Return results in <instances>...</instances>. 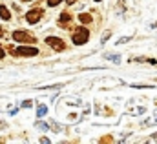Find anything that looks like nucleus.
Here are the masks:
<instances>
[{"instance_id":"nucleus-10","label":"nucleus","mask_w":157,"mask_h":144,"mask_svg":"<svg viewBox=\"0 0 157 144\" xmlns=\"http://www.w3.org/2000/svg\"><path fill=\"white\" fill-rule=\"evenodd\" d=\"M108 60H113V62H121V57L119 55H106Z\"/></svg>"},{"instance_id":"nucleus-11","label":"nucleus","mask_w":157,"mask_h":144,"mask_svg":"<svg viewBox=\"0 0 157 144\" xmlns=\"http://www.w3.org/2000/svg\"><path fill=\"white\" fill-rule=\"evenodd\" d=\"M62 0H48V6H51V7H55V6H59Z\"/></svg>"},{"instance_id":"nucleus-9","label":"nucleus","mask_w":157,"mask_h":144,"mask_svg":"<svg viewBox=\"0 0 157 144\" xmlns=\"http://www.w3.org/2000/svg\"><path fill=\"white\" fill-rule=\"evenodd\" d=\"M46 113H48V108H46L44 104H40V106H39V109H37V115H39V117H44Z\"/></svg>"},{"instance_id":"nucleus-3","label":"nucleus","mask_w":157,"mask_h":144,"mask_svg":"<svg viewBox=\"0 0 157 144\" xmlns=\"http://www.w3.org/2000/svg\"><path fill=\"white\" fill-rule=\"evenodd\" d=\"M46 44L51 46L55 51H64V49H66V42L60 40V38H57V36H48V38H46Z\"/></svg>"},{"instance_id":"nucleus-4","label":"nucleus","mask_w":157,"mask_h":144,"mask_svg":"<svg viewBox=\"0 0 157 144\" xmlns=\"http://www.w3.org/2000/svg\"><path fill=\"white\" fill-rule=\"evenodd\" d=\"M13 40L31 44V42H35V36L31 35V33H28V31H15V33H13Z\"/></svg>"},{"instance_id":"nucleus-1","label":"nucleus","mask_w":157,"mask_h":144,"mask_svg":"<svg viewBox=\"0 0 157 144\" xmlns=\"http://www.w3.org/2000/svg\"><path fill=\"white\" fill-rule=\"evenodd\" d=\"M9 51H11V55H15V57H33V55L39 53V49H37V47H31V46L9 47Z\"/></svg>"},{"instance_id":"nucleus-5","label":"nucleus","mask_w":157,"mask_h":144,"mask_svg":"<svg viewBox=\"0 0 157 144\" xmlns=\"http://www.w3.org/2000/svg\"><path fill=\"white\" fill-rule=\"evenodd\" d=\"M42 15H44V11L37 7V9H31V11H28V15H26V20L29 22V24H37L40 18H42Z\"/></svg>"},{"instance_id":"nucleus-17","label":"nucleus","mask_w":157,"mask_h":144,"mask_svg":"<svg viewBox=\"0 0 157 144\" xmlns=\"http://www.w3.org/2000/svg\"><path fill=\"white\" fill-rule=\"evenodd\" d=\"M152 137H154V139H155V141H157V133H155V135H152Z\"/></svg>"},{"instance_id":"nucleus-7","label":"nucleus","mask_w":157,"mask_h":144,"mask_svg":"<svg viewBox=\"0 0 157 144\" xmlns=\"http://www.w3.org/2000/svg\"><path fill=\"white\" fill-rule=\"evenodd\" d=\"M91 20H93V18H91L90 15H86V13H82V15H78V22H80V24H90Z\"/></svg>"},{"instance_id":"nucleus-12","label":"nucleus","mask_w":157,"mask_h":144,"mask_svg":"<svg viewBox=\"0 0 157 144\" xmlns=\"http://www.w3.org/2000/svg\"><path fill=\"white\" fill-rule=\"evenodd\" d=\"M31 104H33V102H31V100H26V102H22V108H29V106H31Z\"/></svg>"},{"instance_id":"nucleus-8","label":"nucleus","mask_w":157,"mask_h":144,"mask_svg":"<svg viewBox=\"0 0 157 144\" xmlns=\"http://www.w3.org/2000/svg\"><path fill=\"white\" fill-rule=\"evenodd\" d=\"M70 18H71V17H70V13H62V15H60V24H62V26H64V24H68V22H70Z\"/></svg>"},{"instance_id":"nucleus-19","label":"nucleus","mask_w":157,"mask_h":144,"mask_svg":"<svg viewBox=\"0 0 157 144\" xmlns=\"http://www.w3.org/2000/svg\"><path fill=\"white\" fill-rule=\"evenodd\" d=\"M95 2H101V0H95Z\"/></svg>"},{"instance_id":"nucleus-16","label":"nucleus","mask_w":157,"mask_h":144,"mask_svg":"<svg viewBox=\"0 0 157 144\" xmlns=\"http://www.w3.org/2000/svg\"><path fill=\"white\" fill-rule=\"evenodd\" d=\"M66 2H68V4H75V0H66Z\"/></svg>"},{"instance_id":"nucleus-18","label":"nucleus","mask_w":157,"mask_h":144,"mask_svg":"<svg viewBox=\"0 0 157 144\" xmlns=\"http://www.w3.org/2000/svg\"><path fill=\"white\" fill-rule=\"evenodd\" d=\"M22 2H29V0H22Z\"/></svg>"},{"instance_id":"nucleus-15","label":"nucleus","mask_w":157,"mask_h":144,"mask_svg":"<svg viewBox=\"0 0 157 144\" xmlns=\"http://www.w3.org/2000/svg\"><path fill=\"white\" fill-rule=\"evenodd\" d=\"M4 55H6V51H4V47H2V46H0V59H2V57H4Z\"/></svg>"},{"instance_id":"nucleus-14","label":"nucleus","mask_w":157,"mask_h":144,"mask_svg":"<svg viewBox=\"0 0 157 144\" xmlns=\"http://www.w3.org/2000/svg\"><path fill=\"white\" fill-rule=\"evenodd\" d=\"M130 40V36H124V38H119L117 40V44H122V42H128Z\"/></svg>"},{"instance_id":"nucleus-6","label":"nucleus","mask_w":157,"mask_h":144,"mask_svg":"<svg viewBox=\"0 0 157 144\" xmlns=\"http://www.w3.org/2000/svg\"><path fill=\"white\" fill-rule=\"evenodd\" d=\"M0 18L2 20H9L11 18V13H9V9L6 6H0Z\"/></svg>"},{"instance_id":"nucleus-13","label":"nucleus","mask_w":157,"mask_h":144,"mask_svg":"<svg viewBox=\"0 0 157 144\" xmlns=\"http://www.w3.org/2000/svg\"><path fill=\"white\" fill-rule=\"evenodd\" d=\"M119 9H121V11H124V9H126V7H124V2H122V0H119Z\"/></svg>"},{"instance_id":"nucleus-2","label":"nucleus","mask_w":157,"mask_h":144,"mask_svg":"<svg viewBox=\"0 0 157 144\" xmlns=\"http://www.w3.org/2000/svg\"><path fill=\"white\" fill-rule=\"evenodd\" d=\"M88 38H90V31L86 28H78L77 31H75V35H73V42L77 46H80V44H86Z\"/></svg>"}]
</instances>
